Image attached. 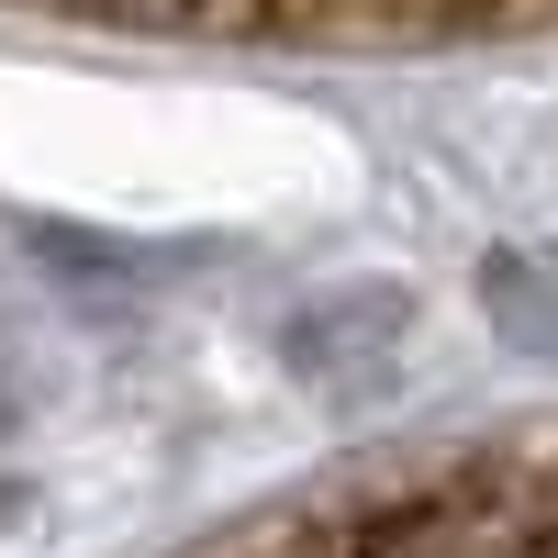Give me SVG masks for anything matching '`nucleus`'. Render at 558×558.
<instances>
[{
  "instance_id": "nucleus-1",
  "label": "nucleus",
  "mask_w": 558,
  "mask_h": 558,
  "mask_svg": "<svg viewBox=\"0 0 558 558\" xmlns=\"http://www.w3.org/2000/svg\"><path fill=\"white\" fill-rule=\"evenodd\" d=\"M0 168L89 213H257L324 168V134L279 123L257 101L0 78Z\"/></svg>"
},
{
  "instance_id": "nucleus-2",
  "label": "nucleus",
  "mask_w": 558,
  "mask_h": 558,
  "mask_svg": "<svg viewBox=\"0 0 558 558\" xmlns=\"http://www.w3.org/2000/svg\"><path fill=\"white\" fill-rule=\"evenodd\" d=\"M223 558H558V447L357 481L336 502H302V514L257 525Z\"/></svg>"
}]
</instances>
